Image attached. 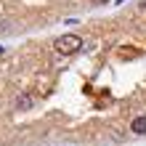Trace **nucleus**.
Masks as SVG:
<instances>
[{
	"mask_svg": "<svg viewBox=\"0 0 146 146\" xmlns=\"http://www.w3.org/2000/svg\"><path fill=\"white\" fill-rule=\"evenodd\" d=\"M53 48H56V53H61V56H74V53L82 50V37H77V35H61L53 42Z\"/></svg>",
	"mask_w": 146,
	"mask_h": 146,
	"instance_id": "nucleus-1",
	"label": "nucleus"
},
{
	"mask_svg": "<svg viewBox=\"0 0 146 146\" xmlns=\"http://www.w3.org/2000/svg\"><path fill=\"white\" fill-rule=\"evenodd\" d=\"M130 130H133L135 135H146V117H143V114L135 117L133 122H130Z\"/></svg>",
	"mask_w": 146,
	"mask_h": 146,
	"instance_id": "nucleus-2",
	"label": "nucleus"
},
{
	"mask_svg": "<svg viewBox=\"0 0 146 146\" xmlns=\"http://www.w3.org/2000/svg\"><path fill=\"white\" fill-rule=\"evenodd\" d=\"M32 104H35V98H32V96H27V93H21V96L19 98H16V109H32Z\"/></svg>",
	"mask_w": 146,
	"mask_h": 146,
	"instance_id": "nucleus-3",
	"label": "nucleus"
},
{
	"mask_svg": "<svg viewBox=\"0 0 146 146\" xmlns=\"http://www.w3.org/2000/svg\"><path fill=\"white\" fill-rule=\"evenodd\" d=\"M141 11H146V0H141Z\"/></svg>",
	"mask_w": 146,
	"mask_h": 146,
	"instance_id": "nucleus-4",
	"label": "nucleus"
},
{
	"mask_svg": "<svg viewBox=\"0 0 146 146\" xmlns=\"http://www.w3.org/2000/svg\"><path fill=\"white\" fill-rule=\"evenodd\" d=\"M90 3H109V0H90Z\"/></svg>",
	"mask_w": 146,
	"mask_h": 146,
	"instance_id": "nucleus-5",
	"label": "nucleus"
},
{
	"mask_svg": "<svg viewBox=\"0 0 146 146\" xmlns=\"http://www.w3.org/2000/svg\"><path fill=\"white\" fill-rule=\"evenodd\" d=\"M3 50H5V48H3V45H0V53H3Z\"/></svg>",
	"mask_w": 146,
	"mask_h": 146,
	"instance_id": "nucleus-6",
	"label": "nucleus"
}]
</instances>
